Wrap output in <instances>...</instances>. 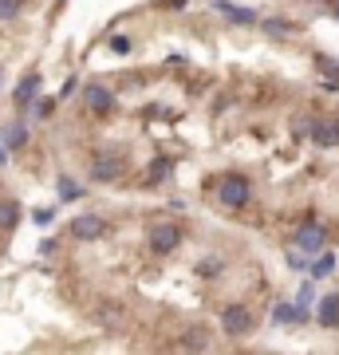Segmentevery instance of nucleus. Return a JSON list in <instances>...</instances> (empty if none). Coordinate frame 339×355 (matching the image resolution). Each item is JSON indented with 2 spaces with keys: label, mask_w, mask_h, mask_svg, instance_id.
<instances>
[{
  "label": "nucleus",
  "mask_w": 339,
  "mask_h": 355,
  "mask_svg": "<svg viewBox=\"0 0 339 355\" xmlns=\"http://www.w3.org/2000/svg\"><path fill=\"white\" fill-rule=\"evenodd\" d=\"M217 202L229 205V209L249 205V182H245L241 174H225L221 178V186H217Z\"/></svg>",
  "instance_id": "nucleus-1"
},
{
  "label": "nucleus",
  "mask_w": 339,
  "mask_h": 355,
  "mask_svg": "<svg viewBox=\"0 0 339 355\" xmlns=\"http://www.w3.org/2000/svg\"><path fill=\"white\" fill-rule=\"evenodd\" d=\"M103 233H107V221H103L99 214H79L76 221H71V237H76V241H99Z\"/></svg>",
  "instance_id": "nucleus-2"
},
{
  "label": "nucleus",
  "mask_w": 339,
  "mask_h": 355,
  "mask_svg": "<svg viewBox=\"0 0 339 355\" xmlns=\"http://www.w3.org/2000/svg\"><path fill=\"white\" fill-rule=\"evenodd\" d=\"M177 241H182V229H177V225H170V221L150 225V249H154V253H174Z\"/></svg>",
  "instance_id": "nucleus-3"
},
{
  "label": "nucleus",
  "mask_w": 339,
  "mask_h": 355,
  "mask_svg": "<svg viewBox=\"0 0 339 355\" xmlns=\"http://www.w3.org/2000/svg\"><path fill=\"white\" fill-rule=\"evenodd\" d=\"M221 328H225V336H249L252 328V316L245 304H229L225 312H221Z\"/></svg>",
  "instance_id": "nucleus-4"
},
{
  "label": "nucleus",
  "mask_w": 339,
  "mask_h": 355,
  "mask_svg": "<svg viewBox=\"0 0 339 355\" xmlns=\"http://www.w3.org/2000/svg\"><path fill=\"white\" fill-rule=\"evenodd\" d=\"M324 241H327V229L315 225V221H308V225L296 229V249H300V253H320Z\"/></svg>",
  "instance_id": "nucleus-5"
},
{
  "label": "nucleus",
  "mask_w": 339,
  "mask_h": 355,
  "mask_svg": "<svg viewBox=\"0 0 339 355\" xmlns=\"http://www.w3.org/2000/svg\"><path fill=\"white\" fill-rule=\"evenodd\" d=\"M315 146H339V123L336 119H315L312 127H308Z\"/></svg>",
  "instance_id": "nucleus-6"
},
{
  "label": "nucleus",
  "mask_w": 339,
  "mask_h": 355,
  "mask_svg": "<svg viewBox=\"0 0 339 355\" xmlns=\"http://www.w3.org/2000/svg\"><path fill=\"white\" fill-rule=\"evenodd\" d=\"M83 99H87L91 111H99V114H111L114 111V95L107 87H99V83H91V87L83 91Z\"/></svg>",
  "instance_id": "nucleus-7"
},
{
  "label": "nucleus",
  "mask_w": 339,
  "mask_h": 355,
  "mask_svg": "<svg viewBox=\"0 0 339 355\" xmlns=\"http://www.w3.org/2000/svg\"><path fill=\"white\" fill-rule=\"evenodd\" d=\"M119 174H123V162H119V158H107V154H103V158L91 162V178H95V182H114Z\"/></svg>",
  "instance_id": "nucleus-8"
},
{
  "label": "nucleus",
  "mask_w": 339,
  "mask_h": 355,
  "mask_svg": "<svg viewBox=\"0 0 339 355\" xmlns=\"http://www.w3.org/2000/svg\"><path fill=\"white\" fill-rule=\"evenodd\" d=\"M217 12H225L233 24H257V12L252 8H241V4H229V0H214Z\"/></svg>",
  "instance_id": "nucleus-9"
},
{
  "label": "nucleus",
  "mask_w": 339,
  "mask_h": 355,
  "mask_svg": "<svg viewBox=\"0 0 339 355\" xmlns=\"http://www.w3.org/2000/svg\"><path fill=\"white\" fill-rule=\"evenodd\" d=\"M320 324L324 328H336L339 324V296H324L320 300Z\"/></svg>",
  "instance_id": "nucleus-10"
},
{
  "label": "nucleus",
  "mask_w": 339,
  "mask_h": 355,
  "mask_svg": "<svg viewBox=\"0 0 339 355\" xmlns=\"http://www.w3.org/2000/svg\"><path fill=\"white\" fill-rule=\"evenodd\" d=\"M20 221V205L16 202H0V229H12Z\"/></svg>",
  "instance_id": "nucleus-11"
},
{
  "label": "nucleus",
  "mask_w": 339,
  "mask_h": 355,
  "mask_svg": "<svg viewBox=\"0 0 339 355\" xmlns=\"http://www.w3.org/2000/svg\"><path fill=\"white\" fill-rule=\"evenodd\" d=\"M4 139H8V150H20V146H24V127H20V123H12V127L4 130Z\"/></svg>",
  "instance_id": "nucleus-12"
},
{
  "label": "nucleus",
  "mask_w": 339,
  "mask_h": 355,
  "mask_svg": "<svg viewBox=\"0 0 339 355\" xmlns=\"http://www.w3.org/2000/svg\"><path fill=\"white\" fill-rule=\"evenodd\" d=\"M336 268V257L331 253H324V257H315V265H312V277H327Z\"/></svg>",
  "instance_id": "nucleus-13"
},
{
  "label": "nucleus",
  "mask_w": 339,
  "mask_h": 355,
  "mask_svg": "<svg viewBox=\"0 0 339 355\" xmlns=\"http://www.w3.org/2000/svg\"><path fill=\"white\" fill-rule=\"evenodd\" d=\"M36 91H40V76H28V83L16 91V103H28L32 95H36Z\"/></svg>",
  "instance_id": "nucleus-14"
},
{
  "label": "nucleus",
  "mask_w": 339,
  "mask_h": 355,
  "mask_svg": "<svg viewBox=\"0 0 339 355\" xmlns=\"http://www.w3.org/2000/svg\"><path fill=\"white\" fill-rule=\"evenodd\" d=\"M20 16V0H0V20H16Z\"/></svg>",
  "instance_id": "nucleus-15"
},
{
  "label": "nucleus",
  "mask_w": 339,
  "mask_h": 355,
  "mask_svg": "<svg viewBox=\"0 0 339 355\" xmlns=\"http://www.w3.org/2000/svg\"><path fill=\"white\" fill-rule=\"evenodd\" d=\"M198 272H201V277H217V272H221V261H214V257H205V261L198 265Z\"/></svg>",
  "instance_id": "nucleus-16"
},
{
  "label": "nucleus",
  "mask_w": 339,
  "mask_h": 355,
  "mask_svg": "<svg viewBox=\"0 0 339 355\" xmlns=\"http://www.w3.org/2000/svg\"><path fill=\"white\" fill-rule=\"evenodd\" d=\"M264 28H268L272 36H288V32H292V24H280V20H268Z\"/></svg>",
  "instance_id": "nucleus-17"
},
{
  "label": "nucleus",
  "mask_w": 339,
  "mask_h": 355,
  "mask_svg": "<svg viewBox=\"0 0 339 355\" xmlns=\"http://www.w3.org/2000/svg\"><path fill=\"white\" fill-rule=\"evenodd\" d=\"M111 51H119V55H126V51H130V40H126V36H114V40H111Z\"/></svg>",
  "instance_id": "nucleus-18"
},
{
  "label": "nucleus",
  "mask_w": 339,
  "mask_h": 355,
  "mask_svg": "<svg viewBox=\"0 0 339 355\" xmlns=\"http://www.w3.org/2000/svg\"><path fill=\"white\" fill-rule=\"evenodd\" d=\"M166 170H170V162L162 158V162H154V166H150V178L158 182V178H166Z\"/></svg>",
  "instance_id": "nucleus-19"
},
{
  "label": "nucleus",
  "mask_w": 339,
  "mask_h": 355,
  "mask_svg": "<svg viewBox=\"0 0 339 355\" xmlns=\"http://www.w3.org/2000/svg\"><path fill=\"white\" fill-rule=\"evenodd\" d=\"M60 193H63V198H76V186H71V182H67V178H60Z\"/></svg>",
  "instance_id": "nucleus-20"
},
{
  "label": "nucleus",
  "mask_w": 339,
  "mask_h": 355,
  "mask_svg": "<svg viewBox=\"0 0 339 355\" xmlns=\"http://www.w3.org/2000/svg\"><path fill=\"white\" fill-rule=\"evenodd\" d=\"M4 158H8V154H4V150H0V162H4Z\"/></svg>",
  "instance_id": "nucleus-21"
},
{
  "label": "nucleus",
  "mask_w": 339,
  "mask_h": 355,
  "mask_svg": "<svg viewBox=\"0 0 339 355\" xmlns=\"http://www.w3.org/2000/svg\"><path fill=\"white\" fill-rule=\"evenodd\" d=\"M336 16H339V4H336Z\"/></svg>",
  "instance_id": "nucleus-22"
}]
</instances>
